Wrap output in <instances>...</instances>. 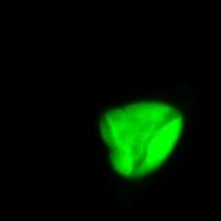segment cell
Segmentation results:
<instances>
[{
	"mask_svg": "<svg viewBox=\"0 0 221 221\" xmlns=\"http://www.w3.org/2000/svg\"><path fill=\"white\" fill-rule=\"evenodd\" d=\"M92 137H93L94 141H97V140H99V137H101V135H99L98 131H92Z\"/></svg>",
	"mask_w": 221,
	"mask_h": 221,
	"instance_id": "cell-1",
	"label": "cell"
},
{
	"mask_svg": "<svg viewBox=\"0 0 221 221\" xmlns=\"http://www.w3.org/2000/svg\"><path fill=\"white\" fill-rule=\"evenodd\" d=\"M126 98H130V99H134V98H136V93H132V92H128V93H126V96H125Z\"/></svg>",
	"mask_w": 221,
	"mask_h": 221,
	"instance_id": "cell-2",
	"label": "cell"
},
{
	"mask_svg": "<svg viewBox=\"0 0 221 221\" xmlns=\"http://www.w3.org/2000/svg\"><path fill=\"white\" fill-rule=\"evenodd\" d=\"M114 96H116V93H113V92H108V93H107V96H106V98H107V99H112V98H114Z\"/></svg>",
	"mask_w": 221,
	"mask_h": 221,
	"instance_id": "cell-3",
	"label": "cell"
},
{
	"mask_svg": "<svg viewBox=\"0 0 221 221\" xmlns=\"http://www.w3.org/2000/svg\"><path fill=\"white\" fill-rule=\"evenodd\" d=\"M145 97H147V98H150V99H152V98H155V96H154V94H151V93H145Z\"/></svg>",
	"mask_w": 221,
	"mask_h": 221,
	"instance_id": "cell-4",
	"label": "cell"
},
{
	"mask_svg": "<svg viewBox=\"0 0 221 221\" xmlns=\"http://www.w3.org/2000/svg\"><path fill=\"white\" fill-rule=\"evenodd\" d=\"M137 87L136 85H127V89H128V92H131V90H134V89H136Z\"/></svg>",
	"mask_w": 221,
	"mask_h": 221,
	"instance_id": "cell-5",
	"label": "cell"
},
{
	"mask_svg": "<svg viewBox=\"0 0 221 221\" xmlns=\"http://www.w3.org/2000/svg\"><path fill=\"white\" fill-rule=\"evenodd\" d=\"M85 130L88 131V132H92V125H87V127H85Z\"/></svg>",
	"mask_w": 221,
	"mask_h": 221,
	"instance_id": "cell-6",
	"label": "cell"
}]
</instances>
